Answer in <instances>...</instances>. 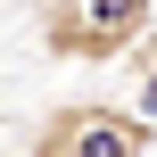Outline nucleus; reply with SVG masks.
<instances>
[{"instance_id": "obj_3", "label": "nucleus", "mask_w": 157, "mask_h": 157, "mask_svg": "<svg viewBox=\"0 0 157 157\" xmlns=\"http://www.w3.org/2000/svg\"><path fill=\"white\" fill-rule=\"evenodd\" d=\"M132 75H141V116L157 124V25L132 41Z\"/></svg>"}, {"instance_id": "obj_4", "label": "nucleus", "mask_w": 157, "mask_h": 157, "mask_svg": "<svg viewBox=\"0 0 157 157\" xmlns=\"http://www.w3.org/2000/svg\"><path fill=\"white\" fill-rule=\"evenodd\" d=\"M0 157H8V149H0Z\"/></svg>"}, {"instance_id": "obj_1", "label": "nucleus", "mask_w": 157, "mask_h": 157, "mask_svg": "<svg viewBox=\"0 0 157 157\" xmlns=\"http://www.w3.org/2000/svg\"><path fill=\"white\" fill-rule=\"evenodd\" d=\"M149 149H157V124L116 99H58L25 132V157H149Z\"/></svg>"}, {"instance_id": "obj_2", "label": "nucleus", "mask_w": 157, "mask_h": 157, "mask_svg": "<svg viewBox=\"0 0 157 157\" xmlns=\"http://www.w3.org/2000/svg\"><path fill=\"white\" fill-rule=\"evenodd\" d=\"M157 25L149 0H50L33 17L41 50L58 66H108V58H132V41Z\"/></svg>"}]
</instances>
